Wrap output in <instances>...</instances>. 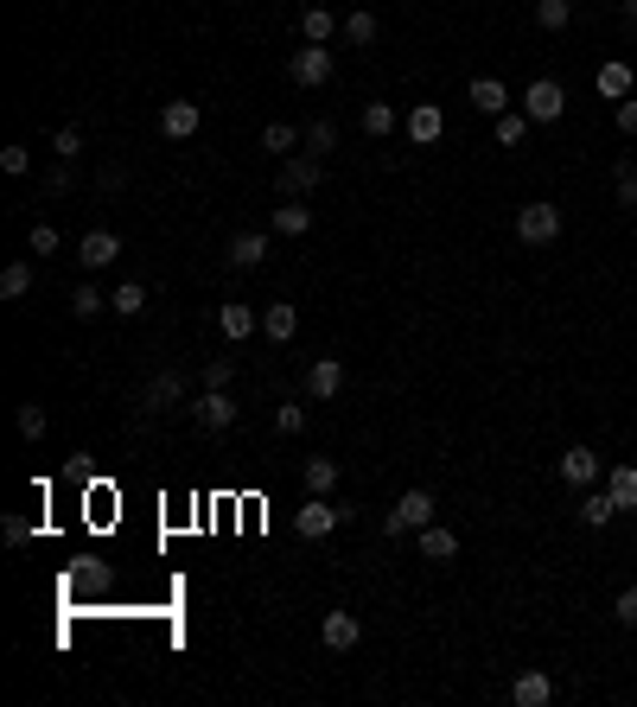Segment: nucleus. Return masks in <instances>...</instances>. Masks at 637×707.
Instances as JSON below:
<instances>
[{"label": "nucleus", "mask_w": 637, "mask_h": 707, "mask_svg": "<svg viewBox=\"0 0 637 707\" xmlns=\"http://www.w3.org/2000/svg\"><path fill=\"white\" fill-rule=\"evenodd\" d=\"M612 618H618V625H637V586H625V593L612 599Z\"/></svg>", "instance_id": "obj_43"}, {"label": "nucleus", "mask_w": 637, "mask_h": 707, "mask_svg": "<svg viewBox=\"0 0 637 707\" xmlns=\"http://www.w3.org/2000/svg\"><path fill=\"white\" fill-rule=\"evenodd\" d=\"M364 134H376V141L395 134V109H389V102H364Z\"/></svg>", "instance_id": "obj_32"}, {"label": "nucleus", "mask_w": 637, "mask_h": 707, "mask_svg": "<svg viewBox=\"0 0 637 707\" xmlns=\"http://www.w3.org/2000/svg\"><path fill=\"white\" fill-rule=\"evenodd\" d=\"M338 389H344V357H319V364L306 370V395H313V402H332Z\"/></svg>", "instance_id": "obj_14"}, {"label": "nucleus", "mask_w": 637, "mask_h": 707, "mask_svg": "<svg viewBox=\"0 0 637 707\" xmlns=\"http://www.w3.org/2000/svg\"><path fill=\"white\" fill-rule=\"evenodd\" d=\"M612 516H618V504H612V491H587V497H580V523H587V529H606Z\"/></svg>", "instance_id": "obj_24"}, {"label": "nucleus", "mask_w": 637, "mask_h": 707, "mask_svg": "<svg viewBox=\"0 0 637 707\" xmlns=\"http://www.w3.org/2000/svg\"><path fill=\"white\" fill-rule=\"evenodd\" d=\"M466 96H472V109H478V115H491V122L510 109V90H504L497 77H472V90H466Z\"/></svg>", "instance_id": "obj_16"}, {"label": "nucleus", "mask_w": 637, "mask_h": 707, "mask_svg": "<svg viewBox=\"0 0 637 707\" xmlns=\"http://www.w3.org/2000/svg\"><path fill=\"white\" fill-rule=\"evenodd\" d=\"M344 39H351V45H376V39H383V26H376V13H370V7L344 13Z\"/></svg>", "instance_id": "obj_25"}, {"label": "nucleus", "mask_w": 637, "mask_h": 707, "mask_svg": "<svg viewBox=\"0 0 637 707\" xmlns=\"http://www.w3.org/2000/svg\"><path fill=\"white\" fill-rule=\"evenodd\" d=\"M45 427H51V415H45L39 402H26V408H20V434H26V440H45Z\"/></svg>", "instance_id": "obj_37"}, {"label": "nucleus", "mask_w": 637, "mask_h": 707, "mask_svg": "<svg viewBox=\"0 0 637 707\" xmlns=\"http://www.w3.org/2000/svg\"><path fill=\"white\" fill-rule=\"evenodd\" d=\"M332 51H325V45H300L294 51V58H287V71H294V83H300V90H325V83H332Z\"/></svg>", "instance_id": "obj_5"}, {"label": "nucleus", "mask_w": 637, "mask_h": 707, "mask_svg": "<svg viewBox=\"0 0 637 707\" xmlns=\"http://www.w3.org/2000/svg\"><path fill=\"white\" fill-rule=\"evenodd\" d=\"M510 701H516V707H548V701H555V682H548L542 669H529V676L510 682Z\"/></svg>", "instance_id": "obj_18"}, {"label": "nucleus", "mask_w": 637, "mask_h": 707, "mask_svg": "<svg viewBox=\"0 0 637 707\" xmlns=\"http://www.w3.org/2000/svg\"><path fill=\"white\" fill-rule=\"evenodd\" d=\"M51 153H58V160H83V128H58V134H51Z\"/></svg>", "instance_id": "obj_35"}, {"label": "nucleus", "mask_w": 637, "mask_h": 707, "mask_svg": "<svg viewBox=\"0 0 637 707\" xmlns=\"http://www.w3.org/2000/svg\"><path fill=\"white\" fill-rule=\"evenodd\" d=\"M26 293H32V268L7 262V268H0V300H26Z\"/></svg>", "instance_id": "obj_28"}, {"label": "nucleus", "mask_w": 637, "mask_h": 707, "mask_svg": "<svg viewBox=\"0 0 637 707\" xmlns=\"http://www.w3.org/2000/svg\"><path fill=\"white\" fill-rule=\"evenodd\" d=\"M77 262L83 268H109V262H122V236H115V230H83V243H77Z\"/></svg>", "instance_id": "obj_8"}, {"label": "nucleus", "mask_w": 637, "mask_h": 707, "mask_svg": "<svg viewBox=\"0 0 637 707\" xmlns=\"http://www.w3.org/2000/svg\"><path fill=\"white\" fill-rule=\"evenodd\" d=\"M0 542H7V548H26V542H32V523H26V516H7V523H0Z\"/></svg>", "instance_id": "obj_42"}, {"label": "nucleus", "mask_w": 637, "mask_h": 707, "mask_svg": "<svg viewBox=\"0 0 637 707\" xmlns=\"http://www.w3.org/2000/svg\"><path fill=\"white\" fill-rule=\"evenodd\" d=\"M332 32H338V13H332V7H306V13H300V39H306V45H325Z\"/></svg>", "instance_id": "obj_21"}, {"label": "nucleus", "mask_w": 637, "mask_h": 707, "mask_svg": "<svg viewBox=\"0 0 637 707\" xmlns=\"http://www.w3.org/2000/svg\"><path fill=\"white\" fill-rule=\"evenodd\" d=\"M58 243H64V236L51 230V223H32V236H26V249H32V255H58Z\"/></svg>", "instance_id": "obj_38"}, {"label": "nucleus", "mask_w": 637, "mask_h": 707, "mask_svg": "<svg viewBox=\"0 0 637 707\" xmlns=\"http://www.w3.org/2000/svg\"><path fill=\"white\" fill-rule=\"evenodd\" d=\"M338 485V459H306V491H332Z\"/></svg>", "instance_id": "obj_31"}, {"label": "nucleus", "mask_w": 637, "mask_h": 707, "mask_svg": "<svg viewBox=\"0 0 637 707\" xmlns=\"http://www.w3.org/2000/svg\"><path fill=\"white\" fill-rule=\"evenodd\" d=\"M567 20H574V0H536V26L542 32H567Z\"/></svg>", "instance_id": "obj_29"}, {"label": "nucleus", "mask_w": 637, "mask_h": 707, "mask_svg": "<svg viewBox=\"0 0 637 707\" xmlns=\"http://www.w3.org/2000/svg\"><path fill=\"white\" fill-rule=\"evenodd\" d=\"M236 383V357H211L204 364V389H230Z\"/></svg>", "instance_id": "obj_36"}, {"label": "nucleus", "mask_w": 637, "mask_h": 707, "mask_svg": "<svg viewBox=\"0 0 637 707\" xmlns=\"http://www.w3.org/2000/svg\"><path fill=\"white\" fill-rule=\"evenodd\" d=\"M606 491H612L618 510H637V465H612V472H606Z\"/></svg>", "instance_id": "obj_23"}, {"label": "nucleus", "mask_w": 637, "mask_h": 707, "mask_svg": "<svg viewBox=\"0 0 637 707\" xmlns=\"http://www.w3.org/2000/svg\"><path fill=\"white\" fill-rule=\"evenodd\" d=\"M618 20H625V26L637 32V0H625V7H618Z\"/></svg>", "instance_id": "obj_47"}, {"label": "nucleus", "mask_w": 637, "mask_h": 707, "mask_svg": "<svg viewBox=\"0 0 637 707\" xmlns=\"http://www.w3.org/2000/svg\"><path fill=\"white\" fill-rule=\"evenodd\" d=\"M274 427H281V434H300V427H306V408H294V402L274 408Z\"/></svg>", "instance_id": "obj_44"}, {"label": "nucleus", "mask_w": 637, "mask_h": 707, "mask_svg": "<svg viewBox=\"0 0 637 707\" xmlns=\"http://www.w3.org/2000/svg\"><path fill=\"white\" fill-rule=\"evenodd\" d=\"M618 134H637V96L618 102Z\"/></svg>", "instance_id": "obj_45"}, {"label": "nucleus", "mask_w": 637, "mask_h": 707, "mask_svg": "<svg viewBox=\"0 0 637 707\" xmlns=\"http://www.w3.org/2000/svg\"><path fill=\"white\" fill-rule=\"evenodd\" d=\"M338 523H351V510H338V504H325V497L313 491L306 504L294 510V536H306V542H325Z\"/></svg>", "instance_id": "obj_2"}, {"label": "nucleus", "mask_w": 637, "mask_h": 707, "mask_svg": "<svg viewBox=\"0 0 637 707\" xmlns=\"http://www.w3.org/2000/svg\"><path fill=\"white\" fill-rule=\"evenodd\" d=\"M427 523H434V491H402V497H395V510L383 516V529H389V542L395 536H415V529H427Z\"/></svg>", "instance_id": "obj_1"}, {"label": "nucleus", "mask_w": 637, "mask_h": 707, "mask_svg": "<svg viewBox=\"0 0 637 707\" xmlns=\"http://www.w3.org/2000/svg\"><path fill=\"white\" fill-rule=\"evenodd\" d=\"M516 236H523L529 249H548L561 236V204H523V211H516Z\"/></svg>", "instance_id": "obj_3"}, {"label": "nucleus", "mask_w": 637, "mask_h": 707, "mask_svg": "<svg viewBox=\"0 0 637 707\" xmlns=\"http://www.w3.org/2000/svg\"><path fill=\"white\" fill-rule=\"evenodd\" d=\"M415 548H421L427 561H459V536H453V529H440V523L415 529Z\"/></svg>", "instance_id": "obj_17"}, {"label": "nucleus", "mask_w": 637, "mask_h": 707, "mask_svg": "<svg viewBox=\"0 0 637 707\" xmlns=\"http://www.w3.org/2000/svg\"><path fill=\"white\" fill-rule=\"evenodd\" d=\"M523 115H529V122H561V115H567V90H561V83L555 77H536V83H529V90H523Z\"/></svg>", "instance_id": "obj_4"}, {"label": "nucleus", "mask_w": 637, "mask_h": 707, "mask_svg": "<svg viewBox=\"0 0 637 707\" xmlns=\"http://www.w3.org/2000/svg\"><path fill=\"white\" fill-rule=\"evenodd\" d=\"M109 313L141 319V313H147V287H141V281H122V287H115V300H109Z\"/></svg>", "instance_id": "obj_27"}, {"label": "nucleus", "mask_w": 637, "mask_h": 707, "mask_svg": "<svg viewBox=\"0 0 637 707\" xmlns=\"http://www.w3.org/2000/svg\"><path fill=\"white\" fill-rule=\"evenodd\" d=\"M300 141H306V134H294V122H268V128H262V147H268V153H294Z\"/></svg>", "instance_id": "obj_30"}, {"label": "nucleus", "mask_w": 637, "mask_h": 707, "mask_svg": "<svg viewBox=\"0 0 637 707\" xmlns=\"http://www.w3.org/2000/svg\"><path fill=\"white\" fill-rule=\"evenodd\" d=\"M306 230H313V211H306L300 198L274 204V236H306Z\"/></svg>", "instance_id": "obj_19"}, {"label": "nucleus", "mask_w": 637, "mask_h": 707, "mask_svg": "<svg viewBox=\"0 0 637 707\" xmlns=\"http://www.w3.org/2000/svg\"><path fill=\"white\" fill-rule=\"evenodd\" d=\"M440 134H446L440 102H415V109H408V141H415V147H434Z\"/></svg>", "instance_id": "obj_12"}, {"label": "nucleus", "mask_w": 637, "mask_h": 707, "mask_svg": "<svg viewBox=\"0 0 637 707\" xmlns=\"http://www.w3.org/2000/svg\"><path fill=\"white\" fill-rule=\"evenodd\" d=\"M319 179H325L319 153H287V166H281V192H287V198H306V192H319Z\"/></svg>", "instance_id": "obj_7"}, {"label": "nucleus", "mask_w": 637, "mask_h": 707, "mask_svg": "<svg viewBox=\"0 0 637 707\" xmlns=\"http://www.w3.org/2000/svg\"><path fill=\"white\" fill-rule=\"evenodd\" d=\"M179 402H185V376H179V370H160V376L141 389V408H147V415H166V408H179Z\"/></svg>", "instance_id": "obj_10"}, {"label": "nucleus", "mask_w": 637, "mask_h": 707, "mask_svg": "<svg viewBox=\"0 0 637 707\" xmlns=\"http://www.w3.org/2000/svg\"><path fill=\"white\" fill-rule=\"evenodd\" d=\"M71 313H77V319H96V313H109V300H102V293L83 281V287L71 293Z\"/></svg>", "instance_id": "obj_34"}, {"label": "nucleus", "mask_w": 637, "mask_h": 707, "mask_svg": "<svg viewBox=\"0 0 637 707\" xmlns=\"http://www.w3.org/2000/svg\"><path fill=\"white\" fill-rule=\"evenodd\" d=\"M198 128H204L198 102H166V109H160V134H166V141H192Z\"/></svg>", "instance_id": "obj_11"}, {"label": "nucleus", "mask_w": 637, "mask_h": 707, "mask_svg": "<svg viewBox=\"0 0 637 707\" xmlns=\"http://www.w3.org/2000/svg\"><path fill=\"white\" fill-rule=\"evenodd\" d=\"M561 478H567V485H599V453H593V446H567V453H561Z\"/></svg>", "instance_id": "obj_15"}, {"label": "nucleus", "mask_w": 637, "mask_h": 707, "mask_svg": "<svg viewBox=\"0 0 637 707\" xmlns=\"http://www.w3.org/2000/svg\"><path fill=\"white\" fill-rule=\"evenodd\" d=\"M599 96H612V102H625L631 96V64H599Z\"/></svg>", "instance_id": "obj_26"}, {"label": "nucleus", "mask_w": 637, "mask_h": 707, "mask_svg": "<svg viewBox=\"0 0 637 707\" xmlns=\"http://www.w3.org/2000/svg\"><path fill=\"white\" fill-rule=\"evenodd\" d=\"M319 637H325V650H357L364 644V625H357V612H325Z\"/></svg>", "instance_id": "obj_13"}, {"label": "nucleus", "mask_w": 637, "mask_h": 707, "mask_svg": "<svg viewBox=\"0 0 637 707\" xmlns=\"http://www.w3.org/2000/svg\"><path fill=\"white\" fill-rule=\"evenodd\" d=\"M338 147V128L332 122H313V128H306V153H332Z\"/></svg>", "instance_id": "obj_41"}, {"label": "nucleus", "mask_w": 637, "mask_h": 707, "mask_svg": "<svg viewBox=\"0 0 637 707\" xmlns=\"http://www.w3.org/2000/svg\"><path fill=\"white\" fill-rule=\"evenodd\" d=\"M262 332H268L274 344H294V332H300V313H294V306H262Z\"/></svg>", "instance_id": "obj_20"}, {"label": "nucleus", "mask_w": 637, "mask_h": 707, "mask_svg": "<svg viewBox=\"0 0 637 707\" xmlns=\"http://www.w3.org/2000/svg\"><path fill=\"white\" fill-rule=\"evenodd\" d=\"M618 204H625V211H637V166H631V160H618Z\"/></svg>", "instance_id": "obj_40"}, {"label": "nucleus", "mask_w": 637, "mask_h": 707, "mask_svg": "<svg viewBox=\"0 0 637 707\" xmlns=\"http://www.w3.org/2000/svg\"><path fill=\"white\" fill-rule=\"evenodd\" d=\"M230 262H236V268H262V262H268V236H262V230H243V236L230 243Z\"/></svg>", "instance_id": "obj_22"}, {"label": "nucleus", "mask_w": 637, "mask_h": 707, "mask_svg": "<svg viewBox=\"0 0 637 707\" xmlns=\"http://www.w3.org/2000/svg\"><path fill=\"white\" fill-rule=\"evenodd\" d=\"M217 332L230 338V344H249L255 332H262V313L243 306V300H230V306H217Z\"/></svg>", "instance_id": "obj_9"}, {"label": "nucleus", "mask_w": 637, "mask_h": 707, "mask_svg": "<svg viewBox=\"0 0 637 707\" xmlns=\"http://www.w3.org/2000/svg\"><path fill=\"white\" fill-rule=\"evenodd\" d=\"M0 172H13V179H20V172H32V147H0Z\"/></svg>", "instance_id": "obj_39"}, {"label": "nucleus", "mask_w": 637, "mask_h": 707, "mask_svg": "<svg viewBox=\"0 0 637 707\" xmlns=\"http://www.w3.org/2000/svg\"><path fill=\"white\" fill-rule=\"evenodd\" d=\"M497 141H504V147H523V141H529V115H510V109H504V115H497Z\"/></svg>", "instance_id": "obj_33"}, {"label": "nucleus", "mask_w": 637, "mask_h": 707, "mask_svg": "<svg viewBox=\"0 0 637 707\" xmlns=\"http://www.w3.org/2000/svg\"><path fill=\"white\" fill-rule=\"evenodd\" d=\"M192 421L204 427V434H230V427H236L230 389H204V395H192Z\"/></svg>", "instance_id": "obj_6"}, {"label": "nucleus", "mask_w": 637, "mask_h": 707, "mask_svg": "<svg viewBox=\"0 0 637 707\" xmlns=\"http://www.w3.org/2000/svg\"><path fill=\"white\" fill-rule=\"evenodd\" d=\"M45 192H51V198H58V192H71V160H58V172L45 179Z\"/></svg>", "instance_id": "obj_46"}]
</instances>
